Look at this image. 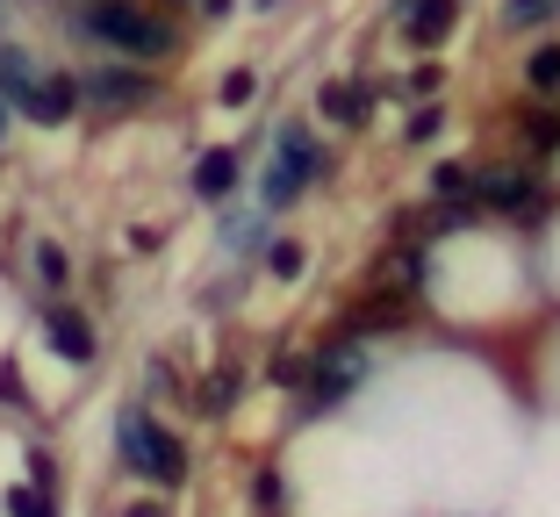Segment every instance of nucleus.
<instances>
[{
	"instance_id": "nucleus-1",
	"label": "nucleus",
	"mask_w": 560,
	"mask_h": 517,
	"mask_svg": "<svg viewBox=\"0 0 560 517\" xmlns=\"http://www.w3.org/2000/svg\"><path fill=\"white\" fill-rule=\"evenodd\" d=\"M80 22H86L94 44L122 50V58H165V50H173V30H165L159 15H144V8H130V0H94Z\"/></svg>"
},
{
	"instance_id": "nucleus-2",
	"label": "nucleus",
	"mask_w": 560,
	"mask_h": 517,
	"mask_svg": "<svg viewBox=\"0 0 560 517\" xmlns=\"http://www.w3.org/2000/svg\"><path fill=\"white\" fill-rule=\"evenodd\" d=\"M116 438H122V460H130L137 474H151V482H165V489L187 482V446H180L173 432H159V424H151L144 410H130Z\"/></svg>"
},
{
	"instance_id": "nucleus-3",
	"label": "nucleus",
	"mask_w": 560,
	"mask_h": 517,
	"mask_svg": "<svg viewBox=\"0 0 560 517\" xmlns=\"http://www.w3.org/2000/svg\"><path fill=\"white\" fill-rule=\"evenodd\" d=\"M316 166H324V158H316L310 130H280V158H273V180H266V201H273V209H288V201L316 180Z\"/></svg>"
},
{
	"instance_id": "nucleus-4",
	"label": "nucleus",
	"mask_w": 560,
	"mask_h": 517,
	"mask_svg": "<svg viewBox=\"0 0 560 517\" xmlns=\"http://www.w3.org/2000/svg\"><path fill=\"white\" fill-rule=\"evenodd\" d=\"M80 94L94 101V108H108V116H122V108H144L151 101V80L144 72H122V66H101L80 80Z\"/></svg>"
},
{
	"instance_id": "nucleus-5",
	"label": "nucleus",
	"mask_w": 560,
	"mask_h": 517,
	"mask_svg": "<svg viewBox=\"0 0 560 517\" xmlns=\"http://www.w3.org/2000/svg\"><path fill=\"white\" fill-rule=\"evenodd\" d=\"M360 374H366V360H360L352 345H346V352H330L324 367L310 374V388H302V410H330L338 396H352V388H360Z\"/></svg>"
},
{
	"instance_id": "nucleus-6",
	"label": "nucleus",
	"mask_w": 560,
	"mask_h": 517,
	"mask_svg": "<svg viewBox=\"0 0 560 517\" xmlns=\"http://www.w3.org/2000/svg\"><path fill=\"white\" fill-rule=\"evenodd\" d=\"M44 338H50L58 360H72V367L94 360V324H86L80 309H66V302H50V309H44Z\"/></svg>"
},
{
	"instance_id": "nucleus-7",
	"label": "nucleus",
	"mask_w": 560,
	"mask_h": 517,
	"mask_svg": "<svg viewBox=\"0 0 560 517\" xmlns=\"http://www.w3.org/2000/svg\"><path fill=\"white\" fill-rule=\"evenodd\" d=\"M15 108L30 122H44V130H58V122H72V108H80V80H66V72H58V80H36Z\"/></svg>"
},
{
	"instance_id": "nucleus-8",
	"label": "nucleus",
	"mask_w": 560,
	"mask_h": 517,
	"mask_svg": "<svg viewBox=\"0 0 560 517\" xmlns=\"http://www.w3.org/2000/svg\"><path fill=\"white\" fill-rule=\"evenodd\" d=\"M475 195H481V209H539V180L517 173V166L475 173Z\"/></svg>"
},
{
	"instance_id": "nucleus-9",
	"label": "nucleus",
	"mask_w": 560,
	"mask_h": 517,
	"mask_svg": "<svg viewBox=\"0 0 560 517\" xmlns=\"http://www.w3.org/2000/svg\"><path fill=\"white\" fill-rule=\"evenodd\" d=\"M445 30H453V0H410L402 8V36L410 44H439Z\"/></svg>"
},
{
	"instance_id": "nucleus-10",
	"label": "nucleus",
	"mask_w": 560,
	"mask_h": 517,
	"mask_svg": "<svg viewBox=\"0 0 560 517\" xmlns=\"http://www.w3.org/2000/svg\"><path fill=\"white\" fill-rule=\"evenodd\" d=\"M237 187V151H201V166H195V195L223 201Z\"/></svg>"
},
{
	"instance_id": "nucleus-11",
	"label": "nucleus",
	"mask_w": 560,
	"mask_h": 517,
	"mask_svg": "<svg viewBox=\"0 0 560 517\" xmlns=\"http://www.w3.org/2000/svg\"><path fill=\"white\" fill-rule=\"evenodd\" d=\"M30 86H36V72H30V50H15V44H8V50H0V101L15 108V101L30 94Z\"/></svg>"
},
{
	"instance_id": "nucleus-12",
	"label": "nucleus",
	"mask_w": 560,
	"mask_h": 517,
	"mask_svg": "<svg viewBox=\"0 0 560 517\" xmlns=\"http://www.w3.org/2000/svg\"><path fill=\"white\" fill-rule=\"evenodd\" d=\"M324 116H330V122H360V116H366V86H352V80L324 86Z\"/></svg>"
},
{
	"instance_id": "nucleus-13",
	"label": "nucleus",
	"mask_w": 560,
	"mask_h": 517,
	"mask_svg": "<svg viewBox=\"0 0 560 517\" xmlns=\"http://www.w3.org/2000/svg\"><path fill=\"white\" fill-rule=\"evenodd\" d=\"M525 80L539 86V94H553V86H560V44H539V50H532V58H525Z\"/></svg>"
},
{
	"instance_id": "nucleus-14",
	"label": "nucleus",
	"mask_w": 560,
	"mask_h": 517,
	"mask_svg": "<svg viewBox=\"0 0 560 517\" xmlns=\"http://www.w3.org/2000/svg\"><path fill=\"white\" fill-rule=\"evenodd\" d=\"M8 517H58V503H50V489H8Z\"/></svg>"
},
{
	"instance_id": "nucleus-15",
	"label": "nucleus",
	"mask_w": 560,
	"mask_h": 517,
	"mask_svg": "<svg viewBox=\"0 0 560 517\" xmlns=\"http://www.w3.org/2000/svg\"><path fill=\"white\" fill-rule=\"evenodd\" d=\"M36 281H44L50 295H58V287L72 281V259H66V251H58V245H36Z\"/></svg>"
},
{
	"instance_id": "nucleus-16",
	"label": "nucleus",
	"mask_w": 560,
	"mask_h": 517,
	"mask_svg": "<svg viewBox=\"0 0 560 517\" xmlns=\"http://www.w3.org/2000/svg\"><path fill=\"white\" fill-rule=\"evenodd\" d=\"M467 187H475V166H460V158H453V166H439V173H431V195H439V201H460Z\"/></svg>"
},
{
	"instance_id": "nucleus-17",
	"label": "nucleus",
	"mask_w": 560,
	"mask_h": 517,
	"mask_svg": "<svg viewBox=\"0 0 560 517\" xmlns=\"http://www.w3.org/2000/svg\"><path fill=\"white\" fill-rule=\"evenodd\" d=\"M525 137H532V151H553V144H560V116H553V108H532Z\"/></svg>"
},
{
	"instance_id": "nucleus-18",
	"label": "nucleus",
	"mask_w": 560,
	"mask_h": 517,
	"mask_svg": "<svg viewBox=\"0 0 560 517\" xmlns=\"http://www.w3.org/2000/svg\"><path fill=\"white\" fill-rule=\"evenodd\" d=\"M231 396H237V374L223 367V374H209V388H201V402H195V410H231Z\"/></svg>"
},
{
	"instance_id": "nucleus-19",
	"label": "nucleus",
	"mask_w": 560,
	"mask_h": 517,
	"mask_svg": "<svg viewBox=\"0 0 560 517\" xmlns=\"http://www.w3.org/2000/svg\"><path fill=\"white\" fill-rule=\"evenodd\" d=\"M266 267H273L280 281H295V273H302V245H273V251H266Z\"/></svg>"
},
{
	"instance_id": "nucleus-20",
	"label": "nucleus",
	"mask_w": 560,
	"mask_h": 517,
	"mask_svg": "<svg viewBox=\"0 0 560 517\" xmlns=\"http://www.w3.org/2000/svg\"><path fill=\"white\" fill-rule=\"evenodd\" d=\"M553 8H560V0H511V22H517V30H532V22H546Z\"/></svg>"
},
{
	"instance_id": "nucleus-21",
	"label": "nucleus",
	"mask_w": 560,
	"mask_h": 517,
	"mask_svg": "<svg viewBox=\"0 0 560 517\" xmlns=\"http://www.w3.org/2000/svg\"><path fill=\"white\" fill-rule=\"evenodd\" d=\"M439 101H431V108H417V116H410V144H431V137H439Z\"/></svg>"
},
{
	"instance_id": "nucleus-22",
	"label": "nucleus",
	"mask_w": 560,
	"mask_h": 517,
	"mask_svg": "<svg viewBox=\"0 0 560 517\" xmlns=\"http://www.w3.org/2000/svg\"><path fill=\"white\" fill-rule=\"evenodd\" d=\"M252 86H259L252 72H231V80H223V101H252Z\"/></svg>"
},
{
	"instance_id": "nucleus-23",
	"label": "nucleus",
	"mask_w": 560,
	"mask_h": 517,
	"mask_svg": "<svg viewBox=\"0 0 560 517\" xmlns=\"http://www.w3.org/2000/svg\"><path fill=\"white\" fill-rule=\"evenodd\" d=\"M122 517H165V510H159V503H130V510H122Z\"/></svg>"
},
{
	"instance_id": "nucleus-24",
	"label": "nucleus",
	"mask_w": 560,
	"mask_h": 517,
	"mask_svg": "<svg viewBox=\"0 0 560 517\" xmlns=\"http://www.w3.org/2000/svg\"><path fill=\"white\" fill-rule=\"evenodd\" d=\"M0 137H8V101H0Z\"/></svg>"
}]
</instances>
